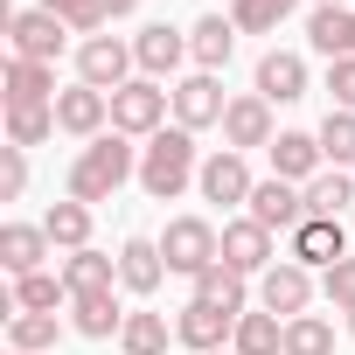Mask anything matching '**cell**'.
<instances>
[{
	"label": "cell",
	"instance_id": "obj_6",
	"mask_svg": "<svg viewBox=\"0 0 355 355\" xmlns=\"http://www.w3.org/2000/svg\"><path fill=\"white\" fill-rule=\"evenodd\" d=\"M244 216H251V223H265L272 237H279V230H300V223H306V189H293V182H279V174H272V182H258V189H251Z\"/></svg>",
	"mask_w": 355,
	"mask_h": 355
},
{
	"label": "cell",
	"instance_id": "obj_36",
	"mask_svg": "<svg viewBox=\"0 0 355 355\" xmlns=\"http://www.w3.org/2000/svg\"><path fill=\"white\" fill-rule=\"evenodd\" d=\"M320 153H327L334 167H355V112H334V105H327V119H320Z\"/></svg>",
	"mask_w": 355,
	"mask_h": 355
},
{
	"label": "cell",
	"instance_id": "obj_24",
	"mask_svg": "<svg viewBox=\"0 0 355 355\" xmlns=\"http://www.w3.org/2000/svg\"><path fill=\"white\" fill-rule=\"evenodd\" d=\"M70 327H77L84 341H112V334L125 327V313H119L112 293H77V300H70Z\"/></svg>",
	"mask_w": 355,
	"mask_h": 355
},
{
	"label": "cell",
	"instance_id": "obj_40",
	"mask_svg": "<svg viewBox=\"0 0 355 355\" xmlns=\"http://www.w3.org/2000/svg\"><path fill=\"white\" fill-rule=\"evenodd\" d=\"M21 189H28V160H21V146H8V167H0V196L15 202Z\"/></svg>",
	"mask_w": 355,
	"mask_h": 355
},
{
	"label": "cell",
	"instance_id": "obj_4",
	"mask_svg": "<svg viewBox=\"0 0 355 355\" xmlns=\"http://www.w3.org/2000/svg\"><path fill=\"white\" fill-rule=\"evenodd\" d=\"M167 105H174V91H160L153 77H132L125 91H112V132H125V139H153V132L167 125Z\"/></svg>",
	"mask_w": 355,
	"mask_h": 355
},
{
	"label": "cell",
	"instance_id": "obj_8",
	"mask_svg": "<svg viewBox=\"0 0 355 355\" xmlns=\"http://www.w3.org/2000/svg\"><path fill=\"white\" fill-rule=\"evenodd\" d=\"M223 112H230V98H223V84L209 70H196V77L174 84V125L202 132V125H223Z\"/></svg>",
	"mask_w": 355,
	"mask_h": 355
},
{
	"label": "cell",
	"instance_id": "obj_9",
	"mask_svg": "<svg viewBox=\"0 0 355 355\" xmlns=\"http://www.w3.org/2000/svg\"><path fill=\"white\" fill-rule=\"evenodd\" d=\"M174 341L196 348V355H216L223 341H237V313H223V306H209V300H189L182 320H174Z\"/></svg>",
	"mask_w": 355,
	"mask_h": 355
},
{
	"label": "cell",
	"instance_id": "obj_1",
	"mask_svg": "<svg viewBox=\"0 0 355 355\" xmlns=\"http://www.w3.org/2000/svg\"><path fill=\"white\" fill-rule=\"evenodd\" d=\"M125 182H139V146L125 132H98L77 160H70V202H112Z\"/></svg>",
	"mask_w": 355,
	"mask_h": 355
},
{
	"label": "cell",
	"instance_id": "obj_27",
	"mask_svg": "<svg viewBox=\"0 0 355 355\" xmlns=\"http://www.w3.org/2000/svg\"><path fill=\"white\" fill-rule=\"evenodd\" d=\"M196 300H209V306H223V313H251V293H244V272H230V265H209L202 279H196Z\"/></svg>",
	"mask_w": 355,
	"mask_h": 355
},
{
	"label": "cell",
	"instance_id": "obj_17",
	"mask_svg": "<svg viewBox=\"0 0 355 355\" xmlns=\"http://www.w3.org/2000/svg\"><path fill=\"white\" fill-rule=\"evenodd\" d=\"M258 98H265V105H293V98H306V56H293V49H265V56H258Z\"/></svg>",
	"mask_w": 355,
	"mask_h": 355
},
{
	"label": "cell",
	"instance_id": "obj_29",
	"mask_svg": "<svg viewBox=\"0 0 355 355\" xmlns=\"http://www.w3.org/2000/svg\"><path fill=\"white\" fill-rule=\"evenodd\" d=\"M230 355H286V320L279 313H244Z\"/></svg>",
	"mask_w": 355,
	"mask_h": 355
},
{
	"label": "cell",
	"instance_id": "obj_21",
	"mask_svg": "<svg viewBox=\"0 0 355 355\" xmlns=\"http://www.w3.org/2000/svg\"><path fill=\"white\" fill-rule=\"evenodd\" d=\"M182 56H189V35H174L167 21H146V28L132 35V63H139V77H167Z\"/></svg>",
	"mask_w": 355,
	"mask_h": 355
},
{
	"label": "cell",
	"instance_id": "obj_41",
	"mask_svg": "<svg viewBox=\"0 0 355 355\" xmlns=\"http://www.w3.org/2000/svg\"><path fill=\"white\" fill-rule=\"evenodd\" d=\"M139 0H105V21H119V15H132Z\"/></svg>",
	"mask_w": 355,
	"mask_h": 355
},
{
	"label": "cell",
	"instance_id": "obj_26",
	"mask_svg": "<svg viewBox=\"0 0 355 355\" xmlns=\"http://www.w3.org/2000/svg\"><path fill=\"white\" fill-rule=\"evenodd\" d=\"M112 279H119V258H105V251H70V258H63L70 300H77V293H112Z\"/></svg>",
	"mask_w": 355,
	"mask_h": 355
},
{
	"label": "cell",
	"instance_id": "obj_10",
	"mask_svg": "<svg viewBox=\"0 0 355 355\" xmlns=\"http://www.w3.org/2000/svg\"><path fill=\"white\" fill-rule=\"evenodd\" d=\"M348 258V230H341V216H306L300 230H293V265H320V272H334Z\"/></svg>",
	"mask_w": 355,
	"mask_h": 355
},
{
	"label": "cell",
	"instance_id": "obj_23",
	"mask_svg": "<svg viewBox=\"0 0 355 355\" xmlns=\"http://www.w3.org/2000/svg\"><path fill=\"white\" fill-rule=\"evenodd\" d=\"M230 49H237V21H223V15H202V21L189 28V56H196L209 77L230 63Z\"/></svg>",
	"mask_w": 355,
	"mask_h": 355
},
{
	"label": "cell",
	"instance_id": "obj_14",
	"mask_svg": "<svg viewBox=\"0 0 355 355\" xmlns=\"http://www.w3.org/2000/svg\"><path fill=\"white\" fill-rule=\"evenodd\" d=\"M56 125H63L70 139H98V132L112 125V98L91 91V84H70V91L56 98Z\"/></svg>",
	"mask_w": 355,
	"mask_h": 355
},
{
	"label": "cell",
	"instance_id": "obj_43",
	"mask_svg": "<svg viewBox=\"0 0 355 355\" xmlns=\"http://www.w3.org/2000/svg\"><path fill=\"white\" fill-rule=\"evenodd\" d=\"M348 334H355V313H348Z\"/></svg>",
	"mask_w": 355,
	"mask_h": 355
},
{
	"label": "cell",
	"instance_id": "obj_35",
	"mask_svg": "<svg viewBox=\"0 0 355 355\" xmlns=\"http://www.w3.org/2000/svg\"><path fill=\"white\" fill-rule=\"evenodd\" d=\"M286 15H293V0H230V21H237V35H272Z\"/></svg>",
	"mask_w": 355,
	"mask_h": 355
},
{
	"label": "cell",
	"instance_id": "obj_20",
	"mask_svg": "<svg viewBox=\"0 0 355 355\" xmlns=\"http://www.w3.org/2000/svg\"><path fill=\"white\" fill-rule=\"evenodd\" d=\"M56 244H49V230L42 223H8L0 230V265H8V279H28V272H42V258H49Z\"/></svg>",
	"mask_w": 355,
	"mask_h": 355
},
{
	"label": "cell",
	"instance_id": "obj_39",
	"mask_svg": "<svg viewBox=\"0 0 355 355\" xmlns=\"http://www.w3.org/2000/svg\"><path fill=\"white\" fill-rule=\"evenodd\" d=\"M327 91H334V112H355V56L327 63Z\"/></svg>",
	"mask_w": 355,
	"mask_h": 355
},
{
	"label": "cell",
	"instance_id": "obj_45",
	"mask_svg": "<svg viewBox=\"0 0 355 355\" xmlns=\"http://www.w3.org/2000/svg\"><path fill=\"white\" fill-rule=\"evenodd\" d=\"M216 355H223V348H216Z\"/></svg>",
	"mask_w": 355,
	"mask_h": 355
},
{
	"label": "cell",
	"instance_id": "obj_2",
	"mask_svg": "<svg viewBox=\"0 0 355 355\" xmlns=\"http://www.w3.org/2000/svg\"><path fill=\"white\" fill-rule=\"evenodd\" d=\"M196 174H202V160H196V132H189V125H160V132L139 146V189H146L153 202H174Z\"/></svg>",
	"mask_w": 355,
	"mask_h": 355
},
{
	"label": "cell",
	"instance_id": "obj_11",
	"mask_svg": "<svg viewBox=\"0 0 355 355\" xmlns=\"http://www.w3.org/2000/svg\"><path fill=\"white\" fill-rule=\"evenodd\" d=\"M223 265L230 272H244V279H265L279 258H272V230L265 223H251V216H237V223H223Z\"/></svg>",
	"mask_w": 355,
	"mask_h": 355
},
{
	"label": "cell",
	"instance_id": "obj_19",
	"mask_svg": "<svg viewBox=\"0 0 355 355\" xmlns=\"http://www.w3.org/2000/svg\"><path fill=\"white\" fill-rule=\"evenodd\" d=\"M160 279H167L160 244H153V237H125V244H119V286L146 300V293H160Z\"/></svg>",
	"mask_w": 355,
	"mask_h": 355
},
{
	"label": "cell",
	"instance_id": "obj_16",
	"mask_svg": "<svg viewBox=\"0 0 355 355\" xmlns=\"http://www.w3.org/2000/svg\"><path fill=\"white\" fill-rule=\"evenodd\" d=\"M0 91H8V112H28V105H56V63H21L8 56V77H0Z\"/></svg>",
	"mask_w": 355,
	"mask_h": 355
},
{
	"label": "cell",
	"instance_id": "obj_13",
	"mask_svg": "<svg viewBox=\"0 0 355 355\" xmlns=\"http://www.w3.org/2000/svg\"><path fill=\"white\" fill-rule=\"evenodd\" d=\"M196 189H202V202H251V167H244V153H230V146H216L209 160H202V174H196Z\"/></svg>",
	"mask_w": 355,
	"mask_h": 355
},
{
	"label": "cell",
	"instance_id": "obj_42",
	"mask_svg": "<svg viewBox=\"0 0 355 355\" xmlns=\"http://www.w3.org/2000/svg\"><path fill=\"white\" fill-rule=\"evenodd\" d=\"M313 8H348V0H313Z\"/></svg>",
	"mask_w": 355,
	"mask_h": 355
},
{
	"label": "cell",
	"instance_id": "obj_7",
	"mask_svg": "<svg viewBox=\"0 0 355 355\" xmlns=\"http://www.w3.org/2000/svg\"><path fill=\"white\" fill-rule=\"evenodd\" d=\"M63 35H70V28H63L49 8H28V15L8 21V49H15L21 63H56V56H63Z\"/></svg>",
	"mask_w": 355,
	"mask_h": 355
},
{
	"label": "cell",
	"instance_id": "obj_34",
	"mask_svg": "<svg viewBox=\"0 0 355 355\" xmlns=\"http://www.w3.org/2000/svg\"><path fill=\"white\" fill-rule=\"evenodd\" d=\"M286 355H334V327L320 313H293L286 320Z\"/></svg>",
	"mask_w": 355,
	"mask_h": 355
},
{
	"label": "cell",
	"instance_id": "obj_33",
	"mask_svg": "<svg viewBox=\"0 0 355 355\" xmlns=\"http://www.w3.org/2000/svg\"><path fill=\"white\" fill-rule=\"evenodd\" d=\"M49 132H63V125H56V105H28V112H8V146H21V153H28V146H42Z\"/></svg>",
	"mask_w": 355,
	"mask_h": 355
},
{
	"label": "cell",
	"instance_id": "obj_25",
	"mask_svg": "<svg viewBox=\"0 0 355 355\" xmlns=\"http://www.w3.org/2000/svg\"><path fill=\"white\" fill-rule=\"evenodd\" d=\"M63 300H70L63 272H28V279H15V293H8V313H56Z\"/></svg>",
	"mask_w": 355,
	"mask_h": 355
},
{
	"label": "cell",
	"instance_id": "obj_15",
	"mask_svg": "<svg viewBox=\"0 0 355 355\" xmlns=\"http://www.w3.org/2000/svg\"><path fill=\"white\" fill-rule=\"evenodd\" d=\"M279 132H272V105L251 91V98H230V112H223V146L230 153H251V146H272Z\"/></svg>",
	"mask_w": 355,
	"mask_h": 355
},
{
	"label": "cell",
	"instance_id": "obj_22",
	"mask_svg": "<svg viewBox=\"0 0 355 355\" xmlns=\"http://www.w3.org/2000/svg\"><path fill=\"white\" fill-rule=\"evenodd\" d=\"M306 42H313L327 63L355 56V8H313V15H306Z\"/></svg>",
	"mask_w": 355,
	"mask_h": 355
},
{
	"label": "cell",
	"instance_id": "obj_44",
	"mask_svg": "<svg viewBox=\"0 0 355 355\" xmlns=\"http://www.w3.org/2000/svg\"><path fill=\"white\" fill-rule=\"evenodd\" d=\"M8 355H15V348H8Z\"/></svg>",
	"mask_w": 355,
	"mask_h": 355
},
{
	"label": "cell",
	"instance_id": "obj_38",
	"mask_svg": "<svg viewBox=\"0 0 355 355\" xmlns=\"http://www.w3.org/2000/svg\"><path fill=\"white\" fill-rule=\"evenodd\" d=\"M320 293H327V306H334V313H355V251H348L334 272H320Z\"/></svg>",
	"mask_w": 355,
	"mask_h": 355
},
{
	"label": "cell",
	"instance_id": "obj_30",
	"mask_svg": "<svg viewBox=\"0 0 355 355\" xmlns=\"http://www.w3.org/2000/svg\"><path fill=\"white\" fill-rule=\"evenodd\" d=\"M348 202H355V174L348 167H327V174L306 182V216H341Z\"/></svg>",
	"mask_w": 355,
	"mask_h": 355
},
{
	"label": "cell",
	"instance_id": "obj_5",
	"mask_svg": "<svg viewBox=\"0 0 355 355\" xmlns=\"http://www.w3.org/2000/svg\"><path fill=\"white\" fill-rule=\"evenodd\" d=\"M132 42H119V35H91V42H77V84H91V91H125L132 84Z\"/></svg>",
	"mask_w": 355,
	"mask_h": 355
},
{
	"label": "cell",
	"instance_id": "obj_12",
	"mask_svg": "<svg viewBox=\"0 0 355 355\" xmlns=\"http://www.w3.org/2000/svg\"><path fill=\"white\" fill-rule=\"evenodd\" d=\"M306 300H313V272H306V265H293V258H279V265L258 279V306H265V313H279V320L306 313Z\"/></svg>",
	"mask_w": 355,
	"mask_h": 355
},
{
	"label": "cell",
	"instance_id": "obj_18",
	"mask_svg": "<svg viewBox=\"0 0 355 355\" xmlns=\"http://www.w3.org/2000/svg\"><path fill=\"white\" fill-rule=\"evenodd\" d=\"M320 132H279L272 139V174H279V182H293V189H306L313 182V174H320Z\"/></svg>",
	"mask_w": 355,
	"mask_h": 355
},
{
	"label": "cell",
	"instance_id": "obj_32",
	"mask_svg": "<svg viewBox=\"0 0 355 355\" xmlns=\"http://www.w3.org/2000/svg\"><path fill=\"white\" fill-rule=\"evenodd\" d=\"M119 348L125 355H167V313H125Z\"/></svg>",
	"mask_w": 355,
	"mask_h": 355
},
{
	"label": "cell",
	"instance_id": "obj_28",
	"mask_svg": "<svg viewBox=\"0 0 355 355\" xmlns=\"http://www.w3.org/2000/svg\"><path fill=\"white\" fill-rule=\"evenodd\" d=\"M56 334H63L56 313H8V348H15V355H49Z\"/></svg>",
	"mask_w": 355,
	"mask_h": 355
},
{
	"label": "cell",
	"instance_id": "obj_3",
	"mask_svg": "<svg viewBox=\"0 0 355 355\" xmlns=\"http://www.w3.org/2000/svg\"><path fill=\"white\" fill-rule=\"evenodd\" d=\"M160 258L167 272H182V279H202L209 265H223V230L202 223V216H174L167 237H160Z\"/></svg>",
	"mask_w": 355,
	"mask_h": 355
},
{
	"label": "cell",
	"instance_id": "obj_31",
	"mask_svg": "<svg viewBox=\"0 0 355 355\" xmlns=\"http://www.w3.org/2000/svg\"><path fill=\"white\" fill-rule=\"evenodd\" d=\"M42 230H49L56 251H91V209H84V202H56V209L42 216Z\"/></svg>",
	"mask_w": 355,
	"mask_h": 355
},
{
	"label": "cell",
	"instance_id": "obj_37",
	"mask_svg": "<svg viewBox=\"0 0 355 355\" xmlns=\"http://www.w3.org/2000/svg\"><path fill=\"white\" fill-rule=\"evenodd\" d=\"M42 8H49V15H56L70 35H84V42L105 28V0H42Z\"/></svg>",
	"mask_w": 355,
	"mask_h": 355
}]
</instances>
